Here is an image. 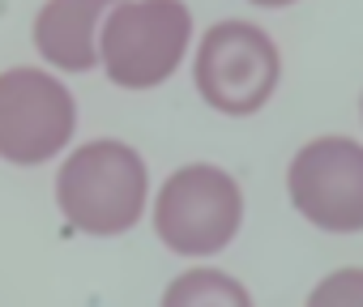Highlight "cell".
Here are the masks:
<instances>
[{
    "label": "cell",
    "instance_id": "6da1fadb",
    "mask_svg": "<svg viewBox=\"0 0 363 307\" xmlns=\"http://www.w3.org/2000/svg\"><path fill=\"white\" fill-rule=\"evenodd\" d=\"M56 209L73 231L90 239L128 235L150 209L145 158L116 137L82 141L56 171Z\"/></svg>",
    "mask_w": 363,
    "mask_h": 307
},
{
    "label": "cell",
    "instance_id": "7a4b0ae2",
    "mask_svg": "<svg viewBox=\"0 0 363 307\" xmlns=\"http://www.w3.org/2000/svg\"><path fill=\"white\" fill-rule=\"evenodd\" d=\"M193 52V9L184 0H120L99 30V69L120 90H154Z\"/></svg>",
    "mask_w": 363,
    "mask_h": 307
},
{
    "label": "cell",
    "instance_id": "3957f363",
    "mask_svg": "<svg viewBox=\"0 0 363 307\" xmlns=\"http://www.w3.org/2000/svg\"><path fill=\"white\" fill-rule=\"evenodd\" d=\"M154 235L167 252L189 256V260H210L244 226V192L240 180L214 163H189L171 171L154 201H150Z\"/></svg>",
    "mask_w": 363,
    "mask_h": 307
},
{
    "label": "cell",
    "instance_id": "277c9868",
    "mask_svg": "<svg viewBox=\"0 0 363 307\" xmlns=\"http://www.w3.org/2000/svg\"><path fill=\"white\" fill-rule=\"evenodd\" d=\"M282 81V52L257 22H214L193 47V86L218 115H257Z\"/></svg>",
    "mask_w": 363,
    "mask_h": 307
},
{
    "label": "cell",
    "instance_id": "5b68a950",
    "mask_svg": "<svg viewBox=\"0 0 363 307\" xmlns=\"http://www.w3.org/2000/svg\"><path fill=\"white\" fill-rule=\"evenodd\" d=\"M77 132V98L48 69L0 73V158L13 167H43L69 149Z\"/></svg>",
    "mask_w": 363,
    "mask_h": 307
},
{
    "label": "cell",
    "instance_id": "8992f818",
    "mask_svg": "<svg viewBox=\"0 0 363 307\" xmlns=\"http://www.w3.org/2000/svg\"><path fill=\"white\" fill-rule=\"evenodd\" d=\"M286 197L303 222L329 235L363 231V141L312 137L291 154Z\"/></svg>",
    "mask_w": 363,
    "mask_h": 307
},
{
    "label": "cell",
    "instance_id": "52a82bcc",
    "mask_svg": "<svg viewBox=\"0 0 363 307\" xmlns=\"http://www.w3.org/2000/svg\"><path fill=\"white\" fill-rule=\"evenodd\" d=\"M120 0H48L35 13V52L56 73L99 69V30Z\"/></svg>",
    "mask_w": 363,
    "mask_h": 307
},
{
    "label": "cell",
    "instance_id": "ba28073f",
    "mask_svg": "<svg viewBox=\"0 0 363 307\" xmlns=\"http://www.w3.org/2000/svg\"><path fill=\"white\" fill-rule=\"evenodd\" d=\"M158 307H257V303L240 277H231L214 265H197L167 282Z\"/></svg>",
    "mask_w": 363,
    "mask_h": 307
},
{
    "label": "cell",
    "instance_id": "9c48e42d",
    "mask_svg": "<svg viewBox=\"0 0 363 307\" xmlns=\"http://www.w3.org/2000/svg\"><path fill=\"white\" fill-rule=\"evenodd\" d=\"M303 307H363V265H342L325 273L308 290Z\"/></svg>",
    "mask_w": 363,
    "mask_h": 307
},
{
    "label": "cell",
    "instance_id": "30bf717a",
    "mask_svg": "<svg viewBox=\"0 0 363 307\" xmlns=\"http://www.w3.org/2000/svg\"><path fill=\"white\" fill-rule=\"evenodd\" d=\"M248 5H257V9H291L299 0H248Z\"/></svg>",
    "mask_w": 363,
    "mask_h": 307
},
{
    "label": "cell",
    "instance_id": "8fae6325",
    "mask_svg": "<svg viewBox=\"0 0 363 307\" xmlns=\"http://www.w3.org/2000/svg\"><path fill=\"white\" fill-rule=\"evenodd\" d=\"M359 115H363V94H359Z\"/></svg>",
    "mask_w": 363,
    "mask_h": 307
}]
</instances>
